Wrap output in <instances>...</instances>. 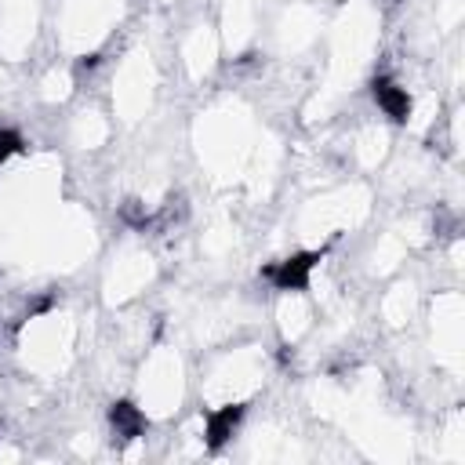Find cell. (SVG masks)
<instances>
[{
	"label": "cell",
	"instance_id": "2",
	"mask_svg": "<svg viewBox=\"0 0 465 465\" xmlns=\"http://www.w3.org/2000/svg\"><path fill=\"white\" fill-rule=\"evenodd\" d=\"M371 91H374L378 109H381L385 116H392L396 124H403V120L411 116V94H407V87L392 84L389 76H378V80L371 84Z\"/></svg>",
	"mask_w": 465,
	"mask_h": 465
},
{
	"label": "cell",
	"instance_id": "4",
	"mask_svg": "<svg viewBox=\"0 0 465 465\" xmlns=\"http://www.w3.org/2000/svg\"><path fill=\"white\" fill-rule=\"evenodd\" d=\"M109 421H113V429H116V436H120V440H134V436H142V432H145V414H142L134 403H127V400L113 403Z\"/></svg>",
	"mask_w": 465,
	"mask_h": 465
},
{
	"label": "cell",
	"instance_id": "5",
	"mask_svg": "<svg viewBox=\"0 0 465 465\" xmlns=\"http://www.w3.org/2000/svg\"><path fill=\"white\" fill-rule=\"evenodd\" d=\"M22 149V138L15 134V131H0V163L7 160V156H15Z\"/></svg>",
	"mask_w": 465,
	"mask_h": 465
},
{
	"label": "cell",
	"instance_id": "1",
	"mask_svg": "<svg viewBox=\"0 0 465 465\" xmlns=\"http://www.w3.org/2000/svg\"><path fill=\"white\" fill-rule=\"evenodd\" d=\"M316 262H320V251L291 254V258H283V262L269 265V269H265V276H269L280 291H305V287H309V276H312V269H316Z\"/></svg>",
	"mask_w": 465,
	"mask_h": 465
},
{
	"label": "cell",
	"instance_id": "3",
	"mask_svg": "<svg viewBox=\"0 0 465 465\" xmlns=\"http://www.w3.org/2000/svg\"><path fill=\"white\" fill-rule=\"evenodd\" d=\"M240 418H243V407H240V403L218 407V411L207 418V447H222V443L232 436V429L240 425Z\"/></svg>",
	"mask_w": 465,
	"mask_h": 465
}]
</instances>
